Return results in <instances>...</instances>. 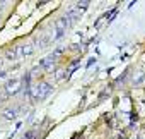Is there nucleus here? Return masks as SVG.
Wrapping results in <instances>:
<instances>
[{"instance_id":"2","label":"nucleus","mask_w":145,"mask_h":139,"mask_svg":"<svg viewBox=\"0 0 145 139\" xmlns=\"http://www.w3.org/2000/svg\"><path fill=\"white\" fill-rule=\"evenodd\" d=\"M33 50H34V46L33 45H17V46H14L12 50H9L7 52V58H19V57H24V55H29V53H33Z\"/></svg>"},{"instance_id":"1","label":"nucleus","mask_w":145,"mask_h":139,"mask_svg":"<svg viewBox=\"0 0 145 139\" xmlns=\"http://www.w3.org/2000/svg\"><path fill=\"white\" fill-rule=\"evenodd\" d=\"M50 91H51L50 84H48V83H41V84L31 88V93H29V95H31V100H33V101H39V100H44V98L50 95Z\"/></svg>"},{"instance_id":"4","label":"nucleus","mask_w":145,"mask_h":139,"mask_svg":"<svg viewBox=\"0 0 145 139\" xmlns=\"http://www.w3.org/2000/svg\"><path fill=\"white\" fill-rule=\"evenodd\" d=\"M5 117H7V118H14V117H16V110H7V112H5Z\"/></svg>"},{"instance_id":"3","label":"nucleus","mask_w":145,"mask_h":139,"mask_svg":"<svg viewBox=\"0 0 145 139\" xmlns=\"http://www.w3.org/2000/svg\"><path fill=\"white\" fill-rule=\"evenodd\" d=\"M19 86H21V81H17V79H16V81H10V83L7 84V93H9V95H10V93H12V95L17 93V91H19Z\"/></svg>"}]
</instances>
